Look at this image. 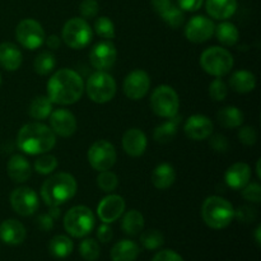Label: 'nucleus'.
<instances>
[{"label": "nucleus", "instance_id": "obj_1", "mask_svg": "<svg viewBox=\"0 0 261 261\" xmlns=\"http://www.w3.org/2000/svg\"><path fill=\"white\" fill-rule=\"evenodd\" d=\"M84 82L76 71L71 69H60L53 74L47 82V97L53 103L73 105L82 98Z\"/></svg>", "mask_w": 261, "mask_h": 261}, {"label": "nucleus", "instance_id": "obj_2", "mask_svg": "<svg viewBox=\"0 0 261 261\" xmlns=\"http://www.w3.org/2000/svg\"><path fill=\"white\" fill-rule=\"evenodd\" d=\"M56 144V135L47 125L32 122L20 127L17 135V145L23 153L40 155L47 153Z\"/></svg>", "mask_w": 261, "mask_h": 261}, {"label": "nucleus", "instance_id": "obj_3", "mask_svg": "<svg viewBox=\"0 0 261 261\" xmlns=\"http://www.w3.org/2000/svg\"><path fill=\"white\" fill-rule=\"evenodd\" d=\"M76 181L74 176L59 172L48 177L41 188V196L48 206H60L74 198L76 193Z\"/></svg>", "mask_w": 261, "mask_h": 261}, {"label": "nucleus", "instance_id": "obj_4", "mask_svg": "<svg viewBox=\"0 0 261 261\" xmlns=\"http://www.w3.org/2000/svg\"><path fill=\"white\" fill-rule=\"evenodd\" d=\"M201 217L211 228L223 229L233 221L234 208L228 200L221 196H209L201 205Z\"/></svg>", "mask_w": 261, "mask_h": 261}, {"label": "nucleus", "instance_id": "obj_5", "mask_svg": "<svg viewBox=\"0 0 261 261\" xmlns=\"http://www.w3.org/2000/svg\"><path fill=\"white\" fill-rule=\"evenodd\" d=\"M96 224L94 214L88 206L76 205L69 209L64 217V228L71 237L82 239L91 233Z\"/></svg>", "mask_w": 261, "mask_h": 261}, {"label": "nucleus", "instance_id": "obj_6", "mask_svg": "<svg viewBox=\"0 0 261 261\" xmlns=\"http://www.w3.org/2000/svg\"><path fill=\"white\" fill-rule=\"evenodd\" d=\"M200 65L209 75L222 78L233 68V56L226 48L213 46L203 51L200 56Z\"/></svg>", "mask_w": 261, "mask_h": 261}, {"label": "nucleus", "instance_id": "obj_7", "mask_svg": "<svg viewBox=\"0 0 261 261\" xmlns=\"http://www.w3.org/2000/svg\"><path fill=\"white\" fill-rule=\"evenodd\" d=\"M86 91L94 103H106L116 94V82L111 74L97 70L87 81Z\"/></svg>", "mask_w": 261, "mask_h": 261}, {"label": "nucleus", "instance_id": "obj_8", "mask_svg": "<svg viewBox=\"0 0 261 261\" xmlns=\"http://www.w3.org/2000/svg\"><path fill=\"white\" fill-rule=\"evenodd\" d=\"M61 37L65 45L74 50H82L91 43L93 31L83 18H71L64 24Z\"/></svg>", "mask_w": 261, "mask_h": 261}, {"label": "nucleus", "instance_id": "obj_9", "mask_svg": "<svg viewBox=\"0 0 261 261\" xmlns=\"http://www.w3.org/2000/svg\"><path fill=\"white\" fill-rule=\"evenodd\" d=\"M150 107L157 116L170 119L177 115L180 109V98L175 89L170 86H160L150 96Z\"/></svg>", "mask_w": 261, "mask_h": 261}, {"label": "nucleus", "instance_id": "obj_10", "mask_svg": "<svg viewBox=\"0 0 261 261\" xmlns=\"http://www.w3.org/2000/svg\"><path fill=\"white\" fill-rule=\"evenodd\" d=\"M15 37L17 41L28 50H36L41 47L46 40L45 31L42 25L35 19H23L18 23L15 28Z\"/></svg>", "mask_w": 261, "mask_h": 261}, {"label": "nucleus", "instance_id": "obj_11", "mask_svg": "<svg viewBox=\"0 0 261 261\" xmlns=\"http://www.w3.org/2000/svg\"><path fill=\"white\" fill-rule=\"evenodd\" d=\"M116 149L107 140H97L88 150V162L96 171L111 170L116 163Z\"/></svg>", "mask_w": 261, "mask_h": 261}, {"label": "nucleus", "instance_id": "obj_12", "mask_svg": "<svg viewBox=\"0 0 261 261\" xmlns=\"http://www.w3.org/2000/svg\"><path fill=\"white\" fill-rule=\"evenodd\" d=\"M10 205L13 211L22 217L32 216L40 206V200L35 190L27 186H20L13 190L10 195Z\"/></svg>", "mask_w": 261, "mask_h": 261}, {"label": "nucleus", "instance_id": "obj_13", "mask_svg": "<svg viewBox=\"0 0 261 261\" xmlns=\"http://www.w3.org/2000/svg\"><path fill=\"white\" fill-rule=\"evenodd\" d=\"M149 88L150 78L147 71L142 70V69H135V70L130 71L122 84L125 96L133 101H138L147 96Z\"/></svg>", "mask_w": 261, "mask_h": 261}, {"label": "nucleus", "instance_id": "obj_14", "mask_svg": "<svg viewBox=\"0 0 261 261\" xmlns=\"http://www.w3.org/2000/svg\"><path fill=\"white\" fill-rule=\"evenodd\" d=\"M116 59L117 50L110 40L98 42L89 53V61L92 66L98 71H106L111 69L116 63Z\"/></svg>", "mask_w": 261, "mask_h": 261}, {"label": "nucleus", "instance_id": "obj_15", "mask_svg": "<svg viewBox=\"0 0 261 261\" xmlns=\"http://www.w3.org/2000/svg\"><path fill=\"white\" fill-rule=\"evenodd\" d=\"M214 28L216 25H214L213 20L204 15H196V17L191 18L186 24L185 37L190 42L203 43L214 35Z\"/></svg>", "mask_w": 261, "mask_h": 261}, {"label": "nucleus", "instance_id": "obj_16", "mask_svg": "<svg viewBox=\"0 0 261 261\" xmlns=\"http://www.w3.org/2000/svg\"><path fill=\"white\" fill-rule=\"evenodd\" d=\"M125 212V200L122 196L111 194L107 195L101 200V203L97 206V214L98 218L103 223H114Z\"/></svg>", "mask_w": 261, "mask_h": 261}, {"label": "nucleus", "instance_id": "obj_17", "mask_svg": "<svg viewBox=\"0 0 261 261\" xmlns=\"http://www.w3.org/2000/svg\"><path fill=\"white\" fill-rule=\"evenodd\" d=\"M152 7L154 12L162 18L166 24L171 28H178L185 22L184 10L180 9L172 0H152Z\"/></svg>", "mask_w": 261, "mask_h": 261}, {"label": "nucleus", "instance_id": "obj_18", "mask_svg": "<svg viewBox=\"0 0 261 261\" xmlns=\"http://www.w3.org/2000/svg\"><path fill=\"white\" fill-rule=\"evenodd\" d=\"M50 129L59 137H71L76 130L75 116L69 110H55L50 115Z\"/></svg>", "mask_w": 261, "mask_h": 261}, {"label": "nucleus", "instance_id": "obj_19", "mask_svg": "<svg viewBox=\"0 0 261 261\" xmlns=\"http://www.w3.org/2000/svg\"><path fill=\"white\" fill-rule=\"evenodd\" d=\"M184 132L191 140H205L213 134V122L204 115H193L186 120Z\"/></svg>", "mask_w": 261, "mask_h": 261}, {"label": "nucleus", "instance_id": "obj_20", "mask_svg": "<svg viewBox=\"0 0 261 261\" xmlns=\"http://www.w3.org/2000/svg\"><path fill=\"white\" fill-rule=\"evenodd\" d=\"M27 231L17 219H7L0 224V240L10 246H17L24 242Z\"/></svg>", "mask_w": 261, "mask_h": 261}, {"label": "nucleus", "instance_id": "obj_21", "mask_svg": "<svg viewBox=\"0 0 261 261\" xmlns=\"http://www.w3.org/2000/svg\"><path fill=\"white\" fill-rule=\"evenodd\" d=\"M251 180V168L247 163L237 162L228 167L224 175V181L229 188L234 190H241Z\"/></svg>", "mask_w": 261, "mask_h": 261}, {"label": "nucleus", "instance_id": "obj_22", "mask_svg": "<svg viewBox=\"0 0 261 261\" xmlns=\"http://www.w3.org/2000/svg\"><path fill=\"white\" fill-rule=\"evenodd\" d=\"M147 137L140 129H129L122 137V148L132 157H140L147 149Z\"/></svg>", "mask_w": 261, "mask_h": 261}, {"label": "nucleus", "instance_id": "obj_23", "mask_svg": "<svg viewBox=\"0 0 261 261\" xmlns=\"http://www.w3.org/2000/svg\"><path fill=\"white\" fill-rule=\"evenodd\" d=\"M7 171L9 177L18 184L25 182L32 173L30 162L20 154H14L10 157V160L8 161Z\"/></svg>", "mask_w": 261, "mask_h": 261}, {"label": "nucleus", "instance_id": "obj_24", "mask_svg": "<svg viewBox=\"0 0 261 261\" xmlns=\"http://www.w3.org/2000/svg\"><path fill=\"white\" fill-rule=\"evenodd\" d=\"M22 53L12 42L0 43V66L8 71H14L19 69L22 64Z\"/></svg>", "mask_w": 261, "mask_h": 261}, {"label": "nucleus", "instance_id": "obj_25", "mask_svg": "<svg viewBox=\"0 0 261 261\" xmlns=\"http://www.w3.org/2000/svg\"><path fill=\"white\" fill-rule=\"evenodd\" d=\"M205 8L212 18L224 20L236 13L237 0H206Z\"/></svg>", "mask_w": 261, "mask_h": 261}, {"label": "nucleus", "instance_id": "obj_26", "mask_svg": "<svg viewBox=\"0 0 261 261\" xmlns=\"http://www.w3.org/2000/svg\"><path fill=\"white\" fill-rule=\"evenodd\" d=\"M140 250L137 242L132 240H122L114 245L111 249L112 261H135Z\"/></svg>", "mask_w": 261, "mask_h": 261}, {"label": "nucleus", "instance_id": "obj_27", "mask_svg": "<svg viewBox=\"0 0 261 261\" xmlns=\"http://www.w3.org/2000/svg\"><path fill=\"white\" fill-rule=\"evenodd\" d=\"M176 181V171L170 163H161L152 173V182L160 190L171 188Z\"/></svg>", "mask_w": 261, "mask_h": 261}, {"label": "nucleus", "instance_id": "obj_28", "mask_svg": "<svg viewBox=\"0 0 261 261\" xmlns=\"http://www.w3.org/2000/svg\"><path fill=\"white\" fill-rule=\"evenodd\" d=\"M229 86L237 93H249L254 91L256 87V78L251 71H234L229 79Z\"/></svg>", "mask_w": 261, "mask_h": 261}, {"label": "nucleus", "instance_id": "obj_29", "mask_svg": "<svg viewBox=\"0 0 261 261\" xmlns=\"http://www.w3.org/2000/svg\"><path fill=\"white\" fill-rule=\"evenodd\" d=\"M180 122H181V116L175 115L173 117H170L166 122H163L162 125L155 127L154 133H153V138H154L155 142L162 143V144L171 142V140L175 138L176 133H177Z\"/></svg>", "mask_w": 261, "mask_h": 261}, {"label": "nucleus", "instance_id": "obj_30", "mask_svg": "<svg viewBox=\"0 0 261 261\" xmlns=\"http://www.w3.org/2000/svg\"><path fill=\"white\" fill-rule=\"evenodd\" d=\"M219 125L227 129H234V127L241 126L244 122V114L240 109L234 106H227L222 109L217 115Z\"/></svg>", "mask_w": 261, "mask_h": 261}, {"label": "nucleus", "instance_id": "obj_31", "mask_svg": "<svg viewBox=\"0 0 261 261\" xmlns=\"http://www.w3.org/2000/svg\"><path fill=\"white\" fill-rule=\"evenodd\" d=\"M214 33L217 40L224 46H234L239 42L240 32L236 25L231 22H222L214 28Z\"/></svg>", "mask_w": 261, "mask_h": 261}, {"label": "nucleus", "instance_id": "obj_32", "mask_svg": "<svg viewBox=\"0 0 261 261\" xmlns=\"http://www.w3.org/2000/svg\"><path fill=\"white\" fill-rule=\"evenodd\" d=\"M121 227L127 236H137L144 228V217L135 209L129 211L122 218Z\"/></svg>", "mask_w": 261, "mask_h": 261}, {"label": "nucleus", "instance_id": "obj_33", "mask_svg": "<svg viewBox=\"0 0 261 261\" xmlns=\"http://www.w3.org/2000/svg\"><path fill=\"white\" fill-rule=\"evenodd\" d=\"M48 250H50V254L53 255L54 257L64 259V257L69 256V255L73 252L74 244L68 236L58 234V236L51 239L50 244H48Z\"/></svg>", "mask_w": 261, "mask_h": 261}, {"label": "nucleus", "instance_id": "obj_34", "mask_svg": "<svg viewBox=\"0 0 261 261\" xmlns=\"http://www.w3.org/2000/svg\"><path fill=\"white\" fill-rule=\"evenodd\" d=\"M53 102L50 101L47 96H38L36 98L32 99L30 105V116L32 119L37 120H45L47 119L48 116L53 112Z\"/></svg>", "mask_w": 261, "mask_h": 261}, {"label": "nucleus", "instance_id": "obj_35", "mask_svg": "<svg viewBox=\"0 0 261 261\" xmlns=\"http://www.w3.org/2000/svg\"><path fill=\"white\" fill-rule=\"evenodd\" d=\"M56 66V59L48 51H43V53L38 54L36 56L35 61H33V69L40 75H47V74L53 73L54 69Z\"/></svg>", "mask_w": 261, "mask_h": 261}, {"label": "nucleus", "instance_id": "obj_36", "mask_svg": "<svg viewBox=\"0 0 261 261\" xmlns=\"http://www.w3.org/2000/svg\"><path fill=\"white\" fill-rule=\"evenodd\" d=\"M140 244L147 250H157L165 244V237L157 229H148L140 234Z\"/></svg>", "mask_w": 261, "mask_h": 261}, {"label": "nucleus", "instance_id": "obj_37", "mask_svg": "<svg viewBox=\"0 0 261 261\" xmlns=\"http://www.w3.org/2000/svg\"><path fill=\"white\" fill-rule=\"evenodd\" d=\"M41 157H38L37 160L35 161V171H37V173L40 175H50L58 167V158L53 154H47V153H43V154H40Z\"/></svg>", "mask_w": 261, "mask_h": 261}, {"label": "nucleus", "instance_id": "obj_38", "mask_svg": "<svg viewBox=\"0 0 261 261\" xmlns=\"http://www.w3.org/2000/svg\"><path fill=\"white\" fill-rule=\"evenodd\" d=\"M79 252L84 260L94 261L99 257L101 249H99L98 242L94 239H86L79 245Z\"/></svg>", "mask_w": 261, "mask_h": 261}, {"label": "nucleus", "instance_id": "obj_39", "mask_svg": "<svg viewBox=\"0 0 261 261\" xmlns=\"http://www.w3.org/2000/svg\"><path fill=\"white\" fill-rule=\"evenodd\" d=\"M97 185L103 193H111V191L116 190V188L119 186V178L110 170L101 171L99 175L97 176Z\"/></svg>", "mask_w": 261, "mask_h": 261}, {"label": "nucleus", "instance_id": "obj_40", "mask_svg": "<svg viewBox=\"0 0 261 261\" xmlns=\"http://www.w3.org/2000/svg\"><path fill=\"white\" fill-rule=\"evenodd\" d=\"M94 32L99 36V37L105 38V40H112L115 38V25L112 20L107 17H99L94 22Z\"/></svg>", "mask_w": 261, "mask_h": 261}, {"label": "nucleus", "instance_id": "obj_41", "mask_svg": "<svg viewBox=\"0 0 261 261\" xmlns=\"http://www.w3.org/2000/svg\"><path fill=\"white\" fill-rule=\"evenodd\" d=\"M228 94V87L221 78H216L209 86V96L213 101H223Z\"/></svg>", "mask_w": 261, "mask_h": 261}, {"label": "nucleus", "instance_id": "obj_42", "mask_svg": "<svg viewBox=\"0 0 261 261\" xmlns=\"http://www.w3.org/2000/svg\"><path fill=\"white\" fill-rule=\"evenodd\" d=\"M242 196L250 203L259 204L261 201V186L257 182H249L242 188Z\"/></svg>", "mask_w": 261, "mask_h": 261}, {"label": "nucleus", "instance_id": "obj_43", "mask_svg": "<svg viewBox=\"0 0 261 261\" xmlns=\"http://www.w3.org/2000/svg\"><path fill=\"white\" fill-rule=\"evenodd\" d=\"M257 212L256 209L252 208V206H240L237 211H234V217L239 219L242 223H252V222L256 219Z\"/></svg>", "mask_w": 261, "mask_h": 261}, {"label": "nucleus", "instance_id": "obj_44", "mask_svg": "<svg viewBox=\"0 0 261 261\" xmlns=\"http://www.w3.org/2000/svg\"><path fill=\"white\" fill-rule=\"evenodd\" d=\"M239 139L245 145H254L257 140V133L255 127L244 126L239 130Z\"/></svg>", "mask_w": 261, "mask_h": 261}, {"label": "nucleus", "instance_id": "obj_45", "mask_svg": "<svg viewBox=\"0 0 261 261\" xmlns=\"http://www.w3.org/2000/svg\"><path fill=\"white\" fill-rule=\"evenodd\" d=\"M98 3L97 0H83L79 5V10H81V14L84 18H94L98 13Z\"/></svg>", "mask_w": 261, "mask_h": 261}, {"label": "nucleus", "instance_id": "obj_46", "mask_svg": "<svg viewBox=\"0 0 261 261\" xmlns=\"http://www.w3.org/2000/svg\"><path fill=\"white\" fill-rule=\"evenodd\" d=\"M211 140H209V145L213 148V150L218 153H226L229 148V143L228 139H227L224 135L221 134H216L213 137H209Z\"/></svg>", "mask_w": 261, "mask_h": 261}, {"label": "nucleus", "instance_id": "obj_47", "mask_svg": "<svg viewBox=\"0 0 261 261\" xmlns=\"http://www.w3.org/2000/svg\"><path fill=\"white\" fill-rule=\"evenodd\" d=\"M152 261H184V259L173 250H162L154 255Z\"/></svg>", "mask_w": 261, "mask_h": 261}, {"label": "nucleus", "instance_id": "obj_48", "mask_svg": "<svg viewBox=\"0 0 261 261\" xmlns=\"http://www.w3.org/2000/svg\"><path fill=\"white\" fill-rule=\"evenodd\" d=\"M204 0H177V4L184 12H196L200 9Z\"/></svg>", "mask_w": 261, "mask_h": 261}, {"label": "nucleus", "instance_id": "obj_49", "mask_svg": "<svg viewBox=\"0 0 261 261\" xmlns=\"http://www.w3.org/2000/svg\"><path fill=\"white\" fill-rule=\"evenodd\" d=\"M97 237H98V240L102 244H107V242L111 241L112 237H114V232H112V228L109 224L103 223L98 227V229H97Z\"/></svg>", "mask_w": 261, "mask_h": 261}, {"label": "nucleus", "instance_id": "obj_50", "mask_svg": "<svg viewBox=\"0 0 261 261\" xmlns=\"http://www.w3.org/2000/svg\"><path fill=\"white\" fill-rule=\"evenodd\" d=\"M36 224L38 226V228L42 229V231H50L54 227V218L50 214H41L36 219Z\"/></svg>", "mask_w": 261, "mask_h": 261}, {"label": "nucleus", "instance_id": "obj_51", "mask_svg": "<svg viewBox=\"0 0 261 261\" xmlns=\"http://www.w3.org/2000/svg\"><path fill=\"white\" fill-rule=\"evenodd\" d=\"M45 41L46 43H47L48 48H51V50H58V48L60 47V38H59L56 35L48 36Z\"/></svg>", "mask_w": 261, "mask_h": 261}, {"label": "nucleus", "instance_id": "obj_52", "mask_svg": "<svg viewBox=\"0 0 261 261\" xmlns=\"http://www.w3.org/2000/svg\"><path fill=\"white\" fill-rule=\"evenodd\" d=\"M260 233H261V227L259 226V227H257V228H256V231H255V240H256V244H257V246H260V244H261Z\"/></svg>", "mask_w": 261, "mask_h": 261}, {"label": "nucleus", "instance_id": "obj_53", "mask_svg": "<svg viewBox=\"0 0 261 261\" xmlns=\"http://www.w3.org/2000/svg\"><path fill=\"white\" fill-rule=\"evenodd\" d=\"M256 172H257V177L261 178V171H260V161H257V165H256Z\"/></svg>", "mask_w": 261, "mask_h": 261}, {"label": "nucleus", "instance_id": "obj_54", "mask_svg": "<svg viewBox=\"0 0 261 261\" xmlns=\"http://www.w3.org/2000/svg\"><path fill=\"white\" fill-rule=\"evenodd\" d=\"M0 86H2V75H0Z\"/></svg>", "mask_w": 261, "mask_h": 261}]
</instances>
